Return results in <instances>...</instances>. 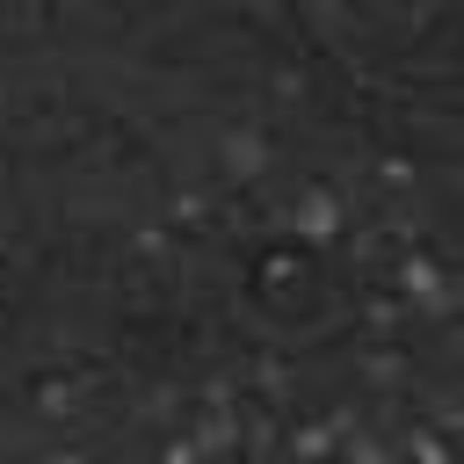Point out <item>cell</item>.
I'll list each match as a JSON object with an SVG mask.
<instances>
[{
    "mask_svg": "<svg viewBox=\"0 0 464 464\" xmlns=\"http://www.w3.org/2000/svg\"><path fill=\"white\" fill-rule=\"evenodd\" d=\"M290 225H297L312 246H326V239L341 232V203H334L326 188H304V196H297V210H290Z\"/></svg>",
    "mask_w": 464,
    "mask_h": 464,
    "instance_id": "1",
    "label": "cell"
},
{
    "mask_svg": "<svg viewBox=\"0 0 464 464\" xmlns=\"http://www.w3.org/2000/svg\"><path fill=\"white\" fill-rule=\"evenodd\" d=\"M399 290H406V304H428V312H442V304H450V283H442V268H435L428 254H406Z\"/></svg>",
    "mask_w": 464,
    "mask_h": 464,
    "instance_id": "2",
    "label": "cell"
},
{
    "mask_svg": "<svg viewBox=\"0 0 464 464\" xmlns=\"http://www.w3.org/2000/svg\"><path fill=\"white\" fill-rule=\"evenodd\" d=\"M225 167H232L239 181H254V174L268 167V145H261V130H232V138H225Z\"/></svg>",
    "mask_w": 464,
    "mask_h": 464,
    "instance_id": "3",
    "label": "cell"
},
{
    "mask_svg": "<svg viewBox=\"0 0 464 464\" xmlns=\"http://www.w3.org/2000/svg\"><path fill=\"white\" fill-rule=\"evenodd\" d=\"M290 450H297V457H326V450H334V435H326V428H297V435H290Z\"/></svg>",
    "mask_w": 464,
    "mask_h": 464,
    "instance_id": "4",
    "label": "cell"
},
{
    "mask_svg": "<svg viewBox=\"0 0 464 464\" xmlns=\"http://www.w3.org/2000/svg\"><path fill=\"white\" fill-rule=\"evenodd\" d=\"M413 464H450V450L435 435H413Z\"/></svg>",
    "mask_w": 464,
    "mask_h": 464,
    "instance_id": "5",
    "label": "cell"
},
{
    "mask_svg": "<svg viewBox=\"0 0 464 464\" xmlns=\"http://www.w3.org/2000/svg\"><path fill=\"white\" fill-rule=\"evenodd\" d=\"M341 464H384V450H377V442H348V450H341Z\"/></svg>",
    "mask_w": 464,
    "mask_h": 464,
    "instance_id": "6",
    "label": "cell"
},
{
    "mask_svg": "<svg viewBox=\"0 0 464 464\" xmlns=\"http://www.w3.org/2000/svg\"><path fill=\"white\" fill-rule=\"evenodd\" d=\"M196 457H203L196 442H167V464H196Z\"/></svg>",
    "mask_w": 464,
    "mask_h": 464,
    "instance_id": "7",
    "label": "cell"
},
{
    "mask_svg": "<svg viewBox=\"0 0 464 464\" xmlns=\"http://www.w3.org/2000/svg\"><path fill=\"white\" fill-rule=\"evenodd\" d=\"M51 464H80V457H51Z\"/></svg>",
    "mask_w": 464,
    "mask_h": 464,
    "instance_id": "8",
    "label": "cell"
}]
</instances>
